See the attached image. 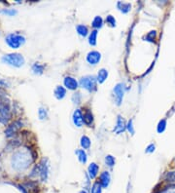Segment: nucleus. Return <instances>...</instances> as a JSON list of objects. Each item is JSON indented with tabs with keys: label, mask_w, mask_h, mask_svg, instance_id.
Wrapping results in <instances>:
<instances>
[{
	"label": "nucleus",
	"mask_w": 175,
	"mask_h": 193,
	"mask_svg": "<svg viewBox=\"0 0 175 193\" xmlns=\"http://www.w3.org/2000/svg\"><path fill=\"white\" fill-rule=\"evenodd\" d=\"M6 43L12 49H18L26 43V37L18 33H10L5 38Z\"/></svg>",
	"instance_id": "nucleus-3"
},
{
	"label": "nucleus",
	"mask_w": 175,
	"mask_h": 193,
	"mask_svg": "<svg viewBox=\"0 0 175 193\" xmlns=\"http://www.w3.org/2000/svg\"><path fill=\"white\" fill-rule=\"evenodd\" d=\"M0 87H4V88H6V87H9V83L6 80L0 78Z\"/></svg>",
	"instance_id": "nucleus-34"
},
{
	"label": "nucleus",
	"mask_w": 175,
	"mask_h": 193,
	"mask_svg": "<svg viewBox=\"0 0 175 193\" xmlns=\"http://www.w3.org/2000/svg\"><path fill=\"white\" fill-rule=\"evenodd\" d=\"M92 193H101L102 192V186L99 183V182H96L92 186Z\"/></svg>",
	"instance_id": "nucleus-25"
},
{
	"label": "nucleus",
	"mask_w": 175,
	"mask_h": 193,
	"mask_svg": "<svg viewBox=\"0 0 175 193\" xmlns=\"http://www.w3.org/2000/svg\"><path fill=\"white\" fill-rule=\"evenodd\" d=\"M114 93V98L115 102L118 105H120L123 102V98L124 94V85L123 83H119L115 86V88L113 90Z\"/></svg>",
	"instance_id": "nucleus-7"
},
{
	"label": "nucleus",
	"mask_w": 175,
	"mask_h": 193,
	"mask_svg": "<svg viewBox=\"0 0 175 193\" xmlns=\"http://www.w3.org/2000/svg\"><path fill=\"white\" fill-rule=\"evenodd\" d=\"M0 13L6 14L8 16H14V15L17 14V11L14 10V9H2L1 11H0Z\"/></svg>",
	"instance_id": "nucleus-31"
},
{
	"label": "nucleus",
	"mask_w": 175,
	"mask_h": 193,
	"mask_svg": "<svg viewBox=\"0 0 175 193\" xmlns=\"http://www.w3.org/2000/svg\"><path fill=\"white\" fill-rule=\"evenodd\" d=\"M155 150V145H150L147 148H146V152L147 153H151Z\"/></svg>",
	"instance_id": "nucleus-35"
},
{
	"label": "nucleus",
	"mask_w": 175,
	"mask_h": 193,
	"mask_svg": "<svg viewBox=\"0 0 175 193\" xmlns=\"http://www.w3.org/2000/svg\"><path fill=\"white\" fill-rule=\"evenodd\" d=\"M92 26L95 28H100L103 26V20L100 16H96L92 23Z\"/></svg>",
	"instance_id": "nucleus-20"
},
{
	"label": "nucleus",
	"mask_w": 175,
	"mask_h": 193,
	"mask_svg": "<svg viewBox=\"0 0 175 193\" xmlns=\"http://www.w3.org/2000/svg\"><path fill=\"white\" fill-rule=\"evenodd\" d=\"M165 126H166V121L165 119H162L161 121H160L159 125H158V132L159 133H162L165 130Z\"/></svg>",
	"instance_id": "nucleus-30"
},
{
	"label": "nucleus",
	"mask_w": 175,
	"mask_h": 193,
	"mask_svg": "<svg viewBox=\"0 0 175 193\" xmlns=\"http://www.w3.org/2000/svg\"><path fill=\"white\" fill-rule=\"evenodd\" d=\"M38 115H39V118L41 120H44L46 119L48 117V114H47V110L44 108V107H40L39 110H38Z\"/></svg>",
	"instance_id": "nucleus-28"
},
{
	"label": "nucleus",
	"mask_w": 175,
	"mask_h": 193,
	"mask_svg": "<svg viewBox=\"0 0 175 193\" xmlns=\"http://www.w3.org/2000/svg\"><path fill=\"white\" fill-rule=\"evenodd\" d=\"M108 77V71L105 69V68H101L100 70L98 71V74H97V81L99 83H103L104 81L107 79Z\"/></svg>",
	"instance_id": "nucleus-17"
},
{
	"label": "nucleus",
	"mask_w": 175,
	"mask_h": 193,
	"mask_svg": "<svg viewBox=\"0 0 175 193\" xmlns=\"http://www.w3.org/2000/svg\"><path fill=\"white\" fill-rule=\"evenodd\" d=\"M76 154L78 155V159L82 164H86L87 163V154L86 152L83 150V149H79V150H76Z\"/></svg>",
	"instance_id": "nucleus-21"
},
{
	"label": "nucleus",
	"mask_w": 175,
	"mask_h": 193,
	"mask_svg": "<svg viewBox=\"0 0 175 193\" xmlns=\"http://www.w3.org/2000/svg\"><path fill=\"white\" fill-rule=\"evenodd\" d=\"M22 126V123L21 121H16L14 123H12L10 126H8V128L5 130V134L6 136L10 138V136H13L18 130H20Z\"/></svg>",
	"instance_id": "nucleus-8"
},
{
	"label": "nucleus",
	"mask_w": 175,
	"mask_h": 193,
	"mask_svg": "<svg viewBox=\"0 0 175 193\" xmlns=\"http://www.w3.org/2000/svg\"><path fill=\"white\" fill-rule=\"evenodd\" d=\"M98 170H99V168L98 166L96 164V163H92L89 168H88V173H89V177L90 178H95L96 176H97V174H98Z\"/></svg>",
	"instance_id": "nucleus-14"
},
{
	"label": "nucleus",
	"mask_w": 175,
	"mask_h": 193,
	"mask_svg": "<svg viewBox=\"0 0 175 193\" xmlns=\"http://www.w3.org/2000/svg\"><path fill=\"white\" fill-rule=\"evenodd\" d=\"M11 114L8 101H6L5 98H0V123L6 125L8 123Z\"/></svg>",
	"instance_id": "nucleus-4"
},
{
	"label": "nucleus",
	"mask_w": 175,
	"mask_h": 193,
	"mask_svg": "<svg viewBox=\"0 0 175 193\" xmlns=\"http://www.w3.org/2000/svg\"><path fill=\"white\" fill-rule=\"evenodd\" d=\"M126 129H127V125H126V123H124V118L121 115H119L118 119H117V125L114 129V132L119 135V134L123 133Z\"/></svg>",
	"instance_id": "nucleus-13"
},
{
	"label": "nucleus",
	"mask_w": 175,
	"mask_h": 193,
	"mask_svg": "<svg viewBox=\"0 0 175 193\" xmlns=\"http://www.w3.org/2000/svg\"><path fill=\"white\" fill-rule=\"evenodd\" d=\"M83 121L87 126H91L93 122V115L90 110H87L83 115Z\"/></svg>",
	"instance_id": "nucleus-16"
},
{
	"label": "nucleus",
	"mask_w": 175,
	"mask_h": 193,
	"mask_svg": "<svg viewBox=\"0 0 175 193\" xmlns=\"http://www.w3.org/2000/svg\"><path fill=\"white\" fill-rule=\"evenodd\" d=\"M105 163L109 167H113L115 165V158L112 155H107L105 157Z\"/></svg>",
	"instance_id": "nucleus-26"
},
{
	"label": "nucleus",
	"mask_w": 175,
	"mask_h": 193,
	"mask_svg": "<svg viewBox=\"0 0 175 193\" xmlns=\"http://www.w3.org/2000/svg\"><path fill=\"white\" fill-rule=\"evenodd\" d=\"M106 23H107V24H109L111 27H116V23H117L115 18L113 16H111V15L106 17Z\"/></svg>",
	"instance_id": "nucleus-27"
},
{
	"label": "nucleus",
	"mask_w": 175,
	"mask_h": 193,
	"mask_svg": "<svg viewBox=\"0 0 175 193\" xmlns=\"http://www.w3.org/2000/svg\"><path fill=\"white\" fill-rule=\"evenodd\" d=\"M171 193H173V192H171Z\"/></svg>",
	"instance_id": "nucleus-37"
},
{
	"label": "nucleus",
	"mask_w": 175,
	"mask_h": 193,
	"mask_svg": "<svg viewBox=\"0 0 175 193\" xmlns=\"http://www.w3.org/2000/svg\"><path fill=\"white\" fill-rule=\"evenodd\" d=\"M100 59H101V54L97 51H92L90 53H88L87 55V61L92 65H97Z\"/></svg>",
	"instance_id": "nucleus-9"
},
{
	"label": "nucleus",
	"mask_w": 175,
	"mask_h": 193,
	"mask_svg": "<svg viewBox=\"0 0 175 193\" xmlns=\"http://www.w3.org/2000/svg\"><path fill=\"white\" fill-rule=\"evenodd\" d=\"M80 145H81V146H82L84 149H89L91 147V140L89 139V136H83L82 138H81Z\"/></svg>",
	"instance_id": "nucleus-19"
},
{
	"label": "nucleus",
	"mask_w": 175,
	"mask_h": 193,
	"mask_svg": "<svg viewBox=\"0 0 175 193\" xmlns=\"http://www.w3.org/2000/svg\"><path fill=\"white\" fill-rule=\"evenodd\" d=\"M80 193H87V192H86V191H85V190H82V191H81V192H80Z\"/></svg>",
	"instance_id": "nucleus-36"
},
{
	"label": "nucleus",
	"mask_w": 175,
	"mask_h": 193,
	"mask_svg": "<svg viewBox=\"0 0 175 193\" xmlns=\"http://www.w3.org/2000/svg\"><path fill=\"white\" fill-rule=\"evenodd\" d=\"M165 180H167V182H175V172L166 173L165 176Z\"/></svg>",
	"instance_id": "nucleus-29"
},
{
	"label": "nucleus",
	"mask_w": 175,
	"mask_h": 193,
	"mask_svg": "<svg viewBox=\"0 0 175 193\" xmlns=\"http://www.w3.org/2000/svg\"><path fill=\"white\" fill-rule=\"evenodd\" d=\"M96 78L92 75H87L81 78L80 85L82 88L86 89L89 92H93L96 90Z\"/></svg>",
	"instance_id": "nucleus-5"
},
{
	"label": "nucleus",
	"mask_w": 175,
	"mask_h": 193,
	"mask_svg": "<svg viewBox=\"0 0 175 193\" xmlns=\"http://www.w3.org/2000/svg\"><path fill=\"white\" fill-rule=\"evenodd\" d=\"M73 123H74V125L80 128V127H82L83 125V114H82V111H81L80 109H76L74 111V113H73Z\"/></svg>",
	"instance_id": "nucleus-10"
},
{
	"label": "nucleus",
	"mask_w": 175,
	"mask_h": 193,
	"mask_svg": "<svg viewBox=\"0 0 175 193\" xmlns=\"http://www.w3.org/2000/svg\"><path fill=\"white\" fill-rule=\"evenodd\" d=\"M155 36H156V31L154 30V31H151L150 33L147 34V36H146V40H147V41H150V42H153L154 39H155Z\"/></svg>",
	"instance_id": "nucleus-32"
},
{
	"label": "nucleus",
	"mask_w": 175,
	"mask_h": 193,
	"mask_svg": "<svg viewBox=\"0 0 175 193\" xmlns=\"http://www.w3.org/2000/svg\"><path fill=\"white\" fill-rule=\"evenodd\" d=\"M54 94H55V97L58 99H62L66 95V90L62 86H58L57 88L55 89Z\"/></svg>",
	"instance_id": "nucleus-15"
},
{
	"label": "nucleus",
	"mask_w": 175,
	"mask_h": 193,
	"mask_svg": "<svg viewBox=\"0 0 175 193\" xmlns=\"http://www.w3.org/2000/svg\"><path fill=\"white\" fill-rule=\"evenodd\" d=\"M2 63L4 64H7L11 66H14V67H21L24 65V58L21 54H18V53H11V54H7V55H4L2 59Z\"/></svg>",
	"instance_id": "nucleus-2"
},
{
	"label": "nucleus",
	"mask_w": 175,
	"mask_h": 193,
	"mask_svg": "<svg viewBox=\"0 0 175 193\" xmlns=\"http://www.w3.org/2000/svg\"><path fill=\"white\" fill-rule=\"evenodd\" d=\"M110 180H111V177H110V174L109 172H103L100 174V177H99V183L101 184L102 188H107L108 185L110 183Z\"/></svg>",
	"instance_id": "nucleus-12"
},
{
	"label": "nucleus",
	"mask_w": 175,
	"mask_h": 193,
	"mask_svg": "<svg viewBox=\"0 0 175 193\" xmlns=\"http://www.w3.org/2000/svg\"><path fill=\"white\" fill-rule=\"evenodd\" d=\"M117 7L118 9L120 10L123 13H128V12L130 11V8H131V5L129 3H123V2H118L117 4Z\"/></svg>",
	"instance_id": "nucleus-18"
},
{
	"label": "nucleus",
	"mask_w": 175,
	"mask_h": 193,
	"mask_svg": "<svg viewBox=\"0 0 175 193\" xmlns=\"http://www.w3.org/2000/svg\"><path fill=\"white\" fill-rule=\"evenodd\" d=\"M97 30L95 29L92 30V31L91 32L90 36H89V43L92 45V46H95L96 45V38H97Z\"/></svg>",
	"instance_id": "nucleus-22"
},
{
	"label": "nucleus",
	"mask_w": 175,
	"mask_h": 193,
	"mask_svg": "<svg viewBox=\"0 0 175 193\" xmlns=\"http://www.w3.org/2000/svg\"><path fill=\"white\" fill-rule=\"evenodd\" d=\"M35 170L38 172L41 179L43 180V182H45V180L48 178V175H49V164H48V161L46 159H43L40 162V164L35 167Z\"/></svg>",
	"instance_id": "nucleus-6"
},
{
	"label": "nucleus",
	"mask_w": 175,
	"mask_h": 193,
	"mask_svg": "<svg viewBox=\"0 0 175 193\" xmlns=\"http://www.w3.org/2000/svg\"><path fill=\"white\" fill-rule=\"evenodd\" d=\"M32 162V156L28 150H18L14 153L11 160V165L17 172H22L29 167Z\"/></svg>",
	"instance_id": "nucleus-1"
},
{
	"label": "nucleus",
	"mask_w": 175,
	"mask_h": 193,
	"mask_svg": "<svg viewBox=\"0 0 175 193\" xmlns=\"http://www.w3.org/2000/svg\"><path fill=\"white\" fill-rule=\"evenodd\" d=\"M127 129H128V132L131 135L134 134V129H133V125H132V120H129L128 121V125H127Z\"/></svg>",
	"instance_id": "nucleus-33"
},
{
	"label": "nucleus",
	"mask_w": 175,
	"mask_h": 193,
	"mask_svg": "<svg viewBox=\"0 0 175 193\" xmlns=\"http://www.w3.org/2000/svg\"><path fill=\"white\" fill-rule=\"evenodd\" d=\"M32 71L34 74H42L43 71H44V65H40L39 63H35L33 65H32Z\"/></svg>",
	"instance_id": "nucleus-24"
},
{
	"label": "nucleus",
	"mask_w": 175,
	"mask_h": 193,
	"mask_svg": "<svg viewBox=\"0 0 175 193\" xmlns=\"http://www.w3.org/2000/svg\"><path fill=\"white\" fill-rule=\"evenodd\" d=\"M63 83H64V86L68 90H76L78 88L77 80L75 78H73V77H71V76H66L64 78Z\"/></svg>",
	"instance_id": "nucleus-11"
},
{
	"label": "nucleus",
	"mask_w": 175,
	"mask_h": 193,
	"mask_svg": "<svg viewBox=\"0 0 175 193\" xmlns=\"http://www.w3.org/2000/svg\"><path fill=\"white\" fill-rule=\"evenodd\" d=\"M76 30L77 32L81 35V36H87L88 35V32H89V30H88V27L84 24H79V26L76 27Z\"/></svg>",
	"instance_id": "nucleus-23"
}]
</instances>
